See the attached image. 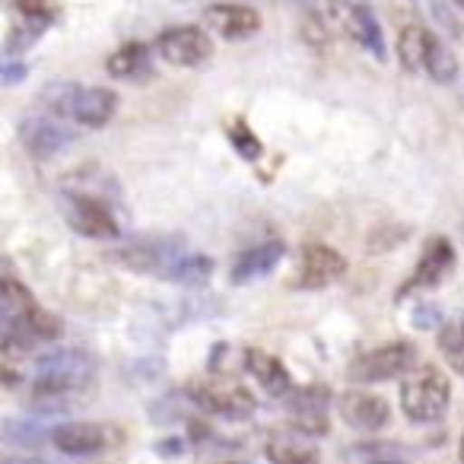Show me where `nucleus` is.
I'll return each mask as SVG.
<instances>
[{"label":"nucleus","mask_w":464,"mask_h":464,"mask_svg":"<svg viewBox=\"0 0 464 464\" xmlns=\"http://www.w3.org/2000/svg\"><path fill=\"white\" fill-rule=\"evenodd\" d=\"M96 375V362L90 353L73 347H61L52 353H42L35 360V398L42 401V411H52V404H61V411H71L64 404L73 392L92 382Z\"/></svg>","instance_id":"1"},{"label":"nucleus","mask_w":464,"mask_h":464,"mask_svg":"<svg viewBox=\"0 0 464 464\" xmlns=\"http://www.w3.org/2000/svg\"><path fill=\"white\" fill-rule=\"evenodd\" d=\"M48 105L83 128H105L118 111V92L105 86H52Z\"/></svg>","instance_id":"2"},{"label":"nucleus","mask_w":464,"mask_h":464,"mask_svg":"<svg viewBox=\"0 0 464 464\" xmlns=\"http://www.w3.org/2000/svg\"><path fill=\"white\" fill-rule=\"evenodd\" d=\"M451 401V385L439 369L423 366L417 372H407V379L401 382V407H404L407 420L413 423H432L445 413Z\"/></svg>","instance_id":"3"},{"label":"nucleus","mask_w":464,"mask_h":464,"mask_svg":"<svg viewBox=\"0 0 464 464\" xmlns=\"http://www.w3.org/2000/svg\"><path fill=\"white\" fill-rule=\"evenodd\" d=\"M188 398H191L204 413H213V417H223V420H236V423L255 417V411H258L255 394L248 392L246 385L229 382V379L194 382V385L188 388Z\"/></svg>","instance_id":"4"},{"label":"nucleus","mask_w":464,"mask_h":464,"mask_svg":"<svg viewBox=\"0 0 464 464\" xmlns=\"http://www.w3.org/2000/svg\"><path fill=\"white\" fill-rule=\"evenodd\" d=\"M417 366V347L407 341L398 343H385V347H375L369 353L356 356L350 362L347 375L350 382H362V385H375V382H388V379H401L411 369Z\"/></svg>","instance_id":"5"},{"label":"nucleus","mask_w":464,"mask_h":464,"mask_svg":"<svg viewBox=\"0 0 464 464\" xmlns=\"http://www.w3.org/2000/svg\"><path fill=\"white\" fill-rule=\"evenodd\" d=\"M64 217L71 229L86 236V239H118L121 236V226H118L111 207L105 200L92 198V194H67Z\"/></svg>","instance_id":"6"},{"label":"nucleus","mask_w":464,"mask_h":464,"mask_svg":"<svg viewBox=\"0 0 464 464\" xmlns=\"http://www.w3.org/2000/svg\"><path fill=\"white\" fill-rule=\"evenodd\" d=\"M181 252H185V242L181 239H143V242H134V246H128V248L111 252V261H118V265L128 267V271L166 277L169 267L179 261Z\"/></svg>","instance_id":"7"},{"label":"nucleus","mask_w":464,"mask_h":464,"mask_svg":"<svg viewBox=\"0 0 464 464\" xmlns=\"http://www.w3.org/2000/svg\"><path fill=\"white\" fill-rule=\"evenodd\" d=\"M160 58L169 61L172 67H200L204 61H210L213 45L210 35L200 26H172L160 35L156 42Z\"/></svg>","instance_id":"8"},{"label":"nucleus","mask_w":464,"mask_h":464,"mask_svg":"<svg viewBox=\"0 0 464 464\" xmlns=\"http://www.w3.org/2000/svg\"><path fill=\"white\" fill-rule=\"evenodd\" d=\"M73 140H77V134L67 124H61L58 118L33 115L23 118L20 124V143L33 160H52V156L64 153Z\"/></svg>","instance_id":"9"},{"label":"nucleus","mask_w":464,"mask_h":464,"mask_svg":"<svg viewBox=\"0 0 464 464\" xmlns=\"http://www.w3.org/2000/svg\"><path fill=\"white\" fill-rule=\"evenodd\" d=\"M343 271H347V261H343L341 252H334L328 246H305L303 255H299L293 286L296 290H322V286H331L334 280H341Z\"/></svg>","instance_id":"10"},{"label":"nucleus","mask_w":464,"mask_h":464,"mask_svg":"<svg viewBox=\"0 0 464 464\" xmlns=\"http://www.w3.org/2000/svg\"><path fill=\"white\" fill-rule=\"evenodd\" d=\"M337 413H341L343 423L360 432H379V430H385L388 420H392L388 401L372 392H362V388L343 392L341 401H337Z\"/></svg>","instance_id":"11"},{"label":"nucleus","mask_w":464,"mask_h":464,"mask_svg":"<svg viewBox=\"0 0 464 464\" xmlns=\"http://www.w3.org/2000/svg\"><path fill=\"white\" fill-rule=\"evenodd\" d=\"M451 271H455V248H451L449 239L436 236V239L426 242L423 255H420L417 271L411 274V280L404 284L401 296L411 293V290H432V286L445 284V280L451 277Z\"/></svg>","instance_id":"12"},{"label":"nucleus","mask_w":464,"mask_h":464,"mask_svg":"<svg viewBox=\"0 0 464 464\" xmlns=\"http://www.w3.org/2000/svg\"><path fill=\"white\" fill-rule=\"evenodd\" d=\"M328 407H331V394L322 385L290 392V420L305 436H324L328 432Z\"/></svg>","instance_id":"13"},{"label":"nucleus","mask_w":464,"mask_h":464,"mask_svg":"<svg viewBox=\"0 0 464 464\" xmlns=\"http://www.w3.org/2000/svg\"><path fill=\"white\" fill-rule=\"evenodd\" d=\"M109 439L111 436L102 423H64V426H54L48 442H52L61 455L86 458V455H99V451L109 449Z\"/></svg>","instance_id":"14"},{"label":"nucleus","mask_w":464,"mask_h":464,"mask_svg":"<svg viewBox=\"0 0 464 464\" xmlns=\"http://www.w3.org/2000/svg\"><path fill=\"white\" fill-rule=\"evenodd\" d=\"M265 455L271 464H318V449L299 430H271L265 439Z\"/></svg>","instance_id":"15"},{"label":"nucleus","mask_w":464,"mask_h":464,"mask_svg":"<svg viewBox=\"0 0 464 464\" xmlns=\"http://www.w3.org/2000/svg\"><path fill=\"white\" fill-rule=\"evenodd\" d=\"M284 255H286V246L277 239L261 242V246H255V248H246L229 271L232 284L242 286V284H252V280H258V277H267V274L284 261Z\"/></svg>","instance_id":"16"},{"label":"nucleus","mask_w":464,"mask_h":464,"mask_svg":"<svg viewBox=\"0 0 464 464\" xmlns=\"http://www.w3.org/2000/svg\"><path fill=\"white\" fill-rule=\"evenodd\" d=\"M207 23L223 39H252L261 29V16L242 4H213L207 10Z\"/></svg>","instance_id":"17"},{"label":"nucleus","mask_w":464,"mask_h":464,"mask_svg":"<svg viewBox=\"0 0 464 464\" xmlns=\"http://www.w3.org/2000/svg\"><path fill=\"white\" fill-rule=\"evenodd\" d=\"M246 369L261 382V388H265L271 398H286V394L293 392L290 369H286L274 353H265V350H248Z\"/></svg>","instance_id":"18"},{"label":"nucleus","mask_w":464,"mask_h":464,"mask_svg":"<svg viewBox=\"0 0 464 464\" xmlns=\"http://www.w3.org/2000/svg\"><path fill=\"white\" fill-rule=\"evenodd\" d=\"M347 29L375 61L388 58L385 33H382V23H379V16L372 14V7H366V4H353L350 14H347Z\"/></svg>","instance_id":"19"},{"label":"nucleus","mask_w":464,"mask_h":464,"mask_svg":"<svg viewBox=\"0 0 464 464\" xmlns=\"http://www.w3.org/2000/svg\"><path fill=\"white\" fill-rule=\"evenodd\" d=\"M105 71L115 80H143L150 73V52L143 42H128L121 45L109 61H105Z\"/></svg>","instance_id":"20"},{"label":"nucleus","mask_w":464,"mask_h":464,"mask_svg":"<svg viewBox=\"0 0 464 464\" xmlns=\"http://www.w3.org/2000/svg\"><path fill=\"white\" fill-rule=\"evenodd\" d=\"M423 67L426 73H430L436 83H442V86H449V83H455L458 80V58H455V52H451L449 45H445L439 35H432L430 33V39H426V52H423Z\"/></svg>","instance_id":"21"},{"label":"nucleus","mask_w":464,"mask_h":464,"mask_svg":"<svg viewBox=\"0 0 464 464\" xmlns=\"http://www.w3.org/2000/svg\"><path fill=\"white\" fill-rule=\"evenodd\" d=\"M210 277H213V261L200 252H188V248L179 255V261L166 274V280L181 286H204Z\"/></svg>","instance_id":"22"},{"label":"nucleus","mask_w":464,"mask_h":464,"mask_svg":"<svg viewBox=\"0 0 464 464\" xmlns=\"http://www.w3.org/2000/svg\"><path fill=\"white\" fill-rule=\"evenodd\" d=\"M26 356L29 343L16 341V337L0 341V385H20L26 375Z\"/></svg>","instance_id":"23"},{"label":"nucleus","mask_w":464,"mask_h":464,"mask_svg":"<svg viewBox=\"0 0 464 464\" xmlns=\"http://www.w3.org/2000/svg\"><path fill=\"white\" fill-rule=\"evenodd\" d=\"M426 33L423 26H407L404 33L398 35V61L407 73H417L420 64H423V52H426Z\"/></svg>","instance_id":"24"},{"label":"nucleus","mask_w":464,"mask_h":464,"mask_svg":"<svg viewBox=\"0 0 464 464\" xmlns=\"http://www.w3.org/2000/svg\"><path fill=\"white\" fill-rule=\"evenodd\" d=\"M4 439L20 445V449H39L52 439V430L42 426L39 420H10V423H4Z\"/></svg>","instance_id":"25"},{"label":"nucleus","mask_w":464,"mask_h":464,"mask_svg":"<svg viewBox=\"0 0 464 464\" xmlns=\"http://www.w3.org/2000/svg\"><path fill=\"white\" fill-rule=\"evenodd\" d=\"M229 140H232V147H236V153H242V160H248V162L261 160V153H265L261 140L252 134V128H248L246 121L232 124V128H229Z\"/></svg>","instance_id":"26"},{"label":"nucleus","mask_w":464,"mask_h":464,"mask_svg":"<svg viewBox=\"0 0 464 464\" xmlns=\"http://www.w3.org/2000/svg\"><path fill=\"white\" fill-rule=\"evenodd\" d=\"M439 350L449 360V366L455 372H461V356H464V343H461V328L458 324H445L439 328Z\"/></svg>","instance_id":"27"},{"label":"nucleus","mask_w":464,"mask_h":464,"mask_svg":"<svg viewBox=\"0 0 464 464\" xmlns=\"http://www.w3.org/2000/svg\"><path fill=\"white\" fill-rule=\"evenodd\" d=\"M413 324H417V328H423V331L442 328V312H439L436 305H430V303L417 305V309H413Z\"/></svg>","instance_id":"28"},{"label":"nucleus","mask_w":464,"mask_h":464,"mask_svg":"<svg viewBox=\"0 0 464 464\" xmlns=\"http://www.w3.org/2000/svg\"><path fill=\"white\" fill-rule=\"evenodd\" d=\"M23 309H29V305H14V303H7V299H0V337L10 334V328H14L16 315H20Z\"/></svg>","instance_id":"29"},{"label":"nucleus","mask_w":464,"mask_h":464,"mask_svg":"<svg viewBox=\"0 0 464 464\" xmlns=\"http://www.w3.org/2000/svg\"><path fill=\"white\" fill-rule=\"evenodd\" d=\"M26 64H20V61H7V64L0 67V83L4 86H16L26 80Z\"/></svg>","instance_id":"30"},{"label":"nucleus","mask_w":464,"mask_h":464,"mask_svg":"<svg viewBox=\"0 0 464 464\" xmlns=\"http://www.w3.org/2000/svg\"><path fill=\"white\" fill-rule=\"evenodd\" d=\"M16 7L23 10L26 16H39V20H52V7H48L45 0H16Z\"/></svg>","instance_id":"31"},{"label":"nucleus","mask_w":464,"mask_h":464,"mask_svg":"<svg viewBox=\"0 0 464 464\" xmlns=\"http://www.w3.org/2000/svg\"><path fill=\"white\" fill-rule=\"evenodd\" d=\"M0 464H58V461H48V458H4Z\"/></svg>","instance_id":"32"},{"label":"nucleus","mask_w":464,"mask_h":464,"mask_svg":"<svg viewBox=\"0 0 464 464\" xmlns=\"http://www.w3.org/2000/svg\"><path fill=\"white\" fill-rule=\"evenodd\" d=\"M293 4H299V7H305V10H324L328 7V0H293Z\"/></svg>","instance_id":"33"},{"label":"nucleus","mask_w":464,"mask_h":464,"mask_svg":"<svg viewBox=\"0 0 464 464\" xmlns=\"http://www.w3.org/2000/svg\"><path fill=\"white\" fill-rule=\"evenodd\" d=\"M379 464H407V461H379Z\"/></svg>","instance_id":"34"},{"label":"nucleus","mask_w":464,"mask_h":464,"mask_svg":"<svg viewBox=\"0 0 464 464\" xmlns=\"http://www.w3.org/2000/svg\"><path fill=\"white\" fill-rule=\"evenodd\" d=\"M219 464H242V461H219Z\"/></svg>","instance_id":"35"},{"label":"nucleus","mask_w":464,"mask_h":464,"mask_svg":"<svg viewBox=\"0 0 464 464\" xmlns=\"http://www.w3.org/2000/svg\"><path fill=\"white\" fill-rule=\"evenodd\" d=\"M451 4H464V0H451Z\"/></svg>","instance_id":"36"}]
</instances>
